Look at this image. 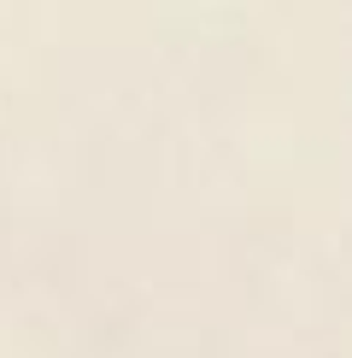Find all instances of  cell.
Returning a JSON list of instances; mask_svg holds the SVG:
<instances>
[]
</instances>
